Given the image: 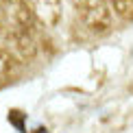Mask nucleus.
Listing matches in <instances>:
<instances>
[{
	"label": "nucleus",
	"instance_id": "nucleus-1",
	"mask_svg": "<svg viewBox=\"0 0 133 133\" xmlns=\"http://www.w3.org/2000/svg\"><path fill=\"white\" fill-rule=\"evenodd\" d=\"M0 48L7 50L13 59H20V61H31L37 55V39L33 33L26 31H18L11 24L2 20L0 15Z\"/></svg>",
	"mask_w": 133,
	"mask_h": 133
},
{
	"label": "nucleus",
	"instance_id": "nucleus-2",
	"mask_svg": "<svg viewBox=\"0 0 133 133\" xmlns=\"http://www.w3.org/2000/svg\"><path fill=\"white\" fill-rule=\"evenodd\" d=\"M76 15L92 33L101 35L111 29V9L107 0H72Z\"/></svg>",
	"mask_w": 133,
	"mask_h": 133
},
{
	"label": "nucleus",
	"instance_id": "nucleus-3",
	"mask_svg": "<svg viewBox=\"0 0 133 133\" xmlns=\"http://www.w3.org/2000/svg\"><path fill=\"white\" fill-rule=\"evenodd\" d=\"M0 15L13 29L35 35L37 18H35V13H33V9L29 7L26 0H0Z\"/></svg>",
	"mask_w": 133,
	"mask_h": 133
},
{
	"label": "nucleus",
	"instance_id": "nucleus-4",
	"mask_svg": "<svg viewBox=\"0 0 133 133\" xmlns=\"http://www.w3.org/2000/svg\"><path fill=\"white\" fill-rule=\"evenodd\" d=\"M42 26H57L61 20V0H26Z\"/></svg>",
	"mask_w": 133,
	"mask_h": 133
},
{
	"label": "nucleus",
	"instance_id": "nucleus-5",
	"mask_svg": "<svg viewBox=\"0 0 133 133\" xmlns=\"http://www.w3.org/2000/svg\"><path fill=\"white\" fill-rule=\"evenodd\" d=\"M13 72H15V59L11 57L7 50L0 48V85L7 83L11 76H13Z\"/></svg>",
	"mask_w": 133,
	"mask_h": 133
},
{
	"label": "nucleus",
	"instance_id": "nucleus-6",
	"mask_svg": "<svg viewBox=\"0 0 133 133\" xmlns=\"http://www.w3.org/2000/svg\"><path fill=\"white\" fill-rule=\"evenodd\" d=\"M109 9H114L122 20L131 22L133 20V0H107Z\"/></svg>",
	"mask_w": 133,
	"mask_h": 133
}]
</instances>
